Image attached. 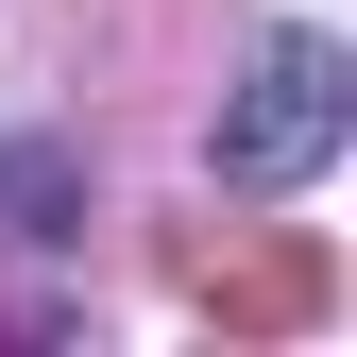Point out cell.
<instances>
[{
	"mask_svg": "<svg viewBox=\"0 0 357 357\" xmlns=\"http://www.w3.org/2000/svg\"><path fill=\"white\" fill-rule=\"evenodd\" d=\"M340 119H357V68H340V34H324V17H289L273 52H255V85L221 102V204H289L306 170L340 153Z\"/></svg>",
	"mask_w": 357,
	"mask_h": 357,
	"instance_id": "obj_1",
	"label": "cell"
}]
</instances>
